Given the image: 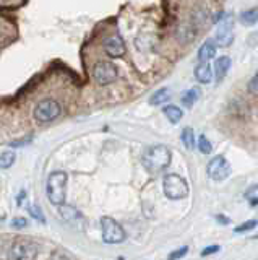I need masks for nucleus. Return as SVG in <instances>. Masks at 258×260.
<instances>
[{
	"mask_svg": "<svg viewBox=\"0 0 258 260\" xmlns=\"http://www.w3.org/2000/svg\"><path fill=\"white\" fill-rule=\"evenodd\" d=\"M182 142L185 145V148H189V150H193L197 146V143H195V135H193V130L190 127L183 128V132H182Z\"/></svg>",
	"mask_w": 258,
	"mask_h": 260,
	"instance_id": "19",
	"label": "nucleus"
},
{
	"mask_svg": "<svg viewBox=\"0 0 258 260\" xmlns=\"http://www.w3.org/2000/svg\"><path fill=\"white\" fill-rule=\"evenodd\" d=\"M217 219H219L221 223H229V219H226V218H223V216H217Z\"/></svg>",
	"mask_w": 258,
	"mask_h": 260,
	"instance_id": "33",
	"label": "nucleus"
},
{
	"mask_svg": "<svg viewBox=\"0 0 258 260\" xmlns=\"http://www.w3.org/2000/svg\"><path fill=\"white\" fill-rule=\"evenodd\" d=\"M247 43H248V46H258V31L256 32H252V35H248V38H247Z\"/></svg>",
	"mask_w": 258,
	"mask_h": 260,
	"instance_id": "31",
	"label": "nucleus"
},
{
	"mask_svg": "<svg viewBox=\"0 0 258 260\" xmlns=\"http://www.w3.org/2000/svg\"><path fill=\"white\" fill-rule=\"evenodd\" d=\"M240 21L244 24H255L258 21V7L250 8V10H247V12H242Z\"/></svg>",
	"mask_w": 258,
	"mask_h": 260,
	"instance_id": "18",
	"label": "nucleus"
},
{
	"mask_svg": "<svg viewBox=\"0 0 258 260\" xmlns=\"http://www.w3.org/2000/svg\"><path fill=\"white\" fill-rule=\"evenodd\" d=\"M198 96H200V91H198L197 88H193V89H190V91H185L183 93L182 103L187 106V108H190V106H193V103L198 100Z\"/></svg>",
	"mask_w": 258,
	"mask_h": 260,
	"instance_id": "22",
	"label": "nucleus"
},
{
	"mask_svg": "<svg viewBox=\"0 0 258 260\" xmlns=\"http://www.w3.org/2000/svg\"><path fill=\"white\" fill-rule=\"evenodd\" d=\"M195 78L200 81V83H209V81L213 80V70L209 67L208 63H200L197 65L195 69Z\"/></svg>",
	"mask_w": 258,
	"mask_h": 260,
	"instance_id": "14",
	"label": "nucleus"
},
{
	"mask_svg": "<svg viewBox=\"0 0 258 260\" xmlns=\"http://www.w3.org/2000/svg\"><path fill=\"white\" fill-rule=\"evenodd\" d=\"M39 254V246L28 238L15 239L10 247V260H36Z\"/></svg>",
	"mask_w": 258,
	"mask_h": 260,
	"instance_id": "3",
	"label": "nucleus"
},
{
	"mask_svg": "<svg viewBox=\"0 0 258 260\" xmlns=\"http://www.w3.org/2000/svg\"><path fill=\"white\" fill-rule=\"evenodd\" d=\"M29 215L33 216L34 219H38V221H46V218H44V215L41 213V210H39V207H36V205H31L29 207Z\"/></svg>",
	"mask_w": 258,
	"mask_h": 260,
	"instance_id": "26",
	"label": "nucleus"
},
{
	"mask_svg": "<svg viewBox=\"0 0 258 260\" xmlns=\"http://www.w3.org/2000/svg\"><path fill=\"white\" fill-rule=\"evenodd\" d=\"M216 43L221 47H226L232 43V32H231V23L229 21L221 23V26H219V29H217V35H216Z\"/></svg>",
	"mask_w": 258,
	"mask_h": 260,
	"instance_id": "10",
	"label": "nucleus"
},
{
	"mask_svg": "<svg viewBox=\"0 0 258 260\" xmlns=\"http://www.w3.org/2000/svg\"><path fill=\"white\" fill-rule=\"evenodd\" d=\"M15 162V153L13 151H4L0 153V169L10 168Z\"/></svg>",
	"mask_w": 258,
	"mask_h": 260,
	"instance_id": "23",
	"label": "nucleus"
},
{
	"mask_svg": "<svg viewBox=\"0 0 258 260\" xmlns=\"http://www.w3.org/2000/svg\"><path fill=\"white\" fill-rule=\"evenodd\" d=\"M197 35V29H195V24L192 21H187V23H182L179 28H177V36H179L180 41L183 43H189V41H193Z\"/></svg>",
	"mask_w": 258,
	"mask_h": 260,
	"instance_id": "11",
	"label": "nucleus"
},
{
	"mask_svg": "<svg viewBox=\"0 0 258 260\" xmlns=\"http://www.w3.org/2000/svg\"><path fill=\"white\" fill-rule=\"evenodd\" d=\"M60 215H62L63 219H65V221H70V223H73V221H77V219H80V213L70 205H60Z\"/></svg>",
	"mask_w": 258,
	"mask_h": 260,
	"instance_id": "16",
	"label": "nucleus"
},
{
	"mask_svg": "<svg viewBox=\"0 0 258 260\" xmlns=\"http://www.w3.org/2000/svg\"><path fill=\"white\" fill-rule=\"evenodd\" d=\"M163 112H164V116L169 119V122H171V124H179L180 119H182V116H183L182 109H180V108H177V106H174V104L164 106Z\"/></svg>",
	"mask_w": 258,
	"mask_h": 260,
	"instance_id": "15",
	"label": "nucleus"
},
{
	"mask_svg": "<svg viewBox=\"0 0 258 260\" xmlns=\"http://www.w3.org/2000/svg\"><path fill=\"white\" fill-rule=\"evenodd\" d=\"M216 55V46L213 41H206L198 51V60L200 63H208V60H211Z\"/></svg>",
	"mask_w": 258,
	"mask_h": 260,
	"instance_id": "12",
	"label": "nucleus"
},
{
	"mask_svg": "<svg viewBox=\"0 0 258 260\" xmlns=\"http://www.w3.org/2000/svg\"><path fill=\"white\" fill-rule=\"evenodd\" d=\"M67 182H68V174L65 171H54L51 176L47 177V185H46V193L47 199L52 205H63L67 199Z\"/></svg>",
	"mask_w": 258,
	"mask_h": 260,
	"instance_id": "1",
	"label": "nucleus"
},
{
	"mask_svg": "<svg viewBox=\"0 0 258 260\" xmlns=\"http://www.w3.org/2000/svg\"><path fill=\"white\" fill-rule=\"evenodd\" d=\"M62 114L60 104L52 100V98H46V100L39 101L34 108V119L38 122H52Z\"/></svg>",
	"mask_w": 258,
	"mask_h": 260,
	"instance_id": "5",
	"label": "nucleus"
},
{
	"mask_svg": "<svg viewBox=\"0 0 258 260\" xmlns=\"http://www.w3.org/2000/svg\"><path fill=\"white\" fill-rule=\"evenodd\" d=\"M245 199H248L250 202H258V184H255V185L250 187V189H247Z\"/></svg>",
	"mask_w": 258,
	"mask_h": 260,
	"instance_id": "25",
	"label": "nucleus"
},
{
	"mask_svg": "<svg viewBox=\"0 0 258 260\" xmlns=\"http://www.w3.org/2000/svg\"><path fill=\"white\" fill-rule=\"evenodd\" d=\"M255 239H258V236H255Z\"/></svg>",
	"mask_w": 258,
	"mask_h": 260,
	"instance_id": "34",
	"label": "nucleus"
},
{
	"mask_svg": "<svg viewBox=\"0 0 258 260\" xmlns=\"http://www.w3.org/2000/svg\"><path fill=\"white\" fill-rule=\"evenodd\" d=\"M231 69V59L229 57H219V59L216 60L214 63V77H216V81H221L226 73L229 72Z\"/></svg>",
	"mask_w": 258,
	"mask_h": 260,
	"instance_id": "13",
	"label": "nucleus"
},
{
	"mask_svg": "<svg viewBox=\"0 0 258 260\" xmlns=\"http://www.w3.org/2000/svg\"><path fill=\"white\" fill-rule=\"evenodd\" d=\"M51 260H68V257L63 254V252H54Z\"/></svg>",
	"mask_w": 258,
	"mask_h": 260,
	"instance_id": "32",
	"label": "nucleus"
},
{
	"mask_svg": "<svg viewBox=\"0 0 258 260\" xmlns=\"http://www.w3.org/2000/svg\"><path fill=\"white\" fill-rule=\"evenodd\" d=\"M101 230H102V239L107 244H120L125 241V231L114 218L104 216L101 219Z\"/></svg>",
	"mask_w": 258,
	"mask_h": 260,
	"instance_id": "6",
	"label": "nucleus"
},
{
	"mask_svg": "<svg viewBox=\"0 0 258 260\" xmlns=\"http://www.w3.org/2000/svg\"><path fill=\"white\" fill-rule=\"evenodd\" d=\"M104 51L110 57H122L125 54V43L122 36L119 35H110L104 39Z\"/></svg>",
	"mask_w": 258,
	"mask_h": 260,
	"instance_id": "9",
	"label": "nucleus"
},
{
	"mask_svg": "<svg viewBox=\"0 0 258 260\" xmlns=\"http://www.w3.org/2000/svg\"><path fill=\"white\" fill-rule=\"evenodd\" d=\"M93 77L96 80V83L104 86V85H110L112 81L117 78V67L112 62H98L93 69Z\"/></svg>",
	"mask_w": 258,
	"mask_h": 260,
	"instance_id": "7",
	"label": "nucleus"
},
{
	"mask_svg": "<svg viewBox=\"0 0 258 260\" xmlns=\"http://www.w3.org/2000/svg\"><path fill=\"white\" fill-rule=\"evenodd\" d=\"M187 250H189V247H187V246H183V247H180V249H177V250L171 252V254H169V260H179V258H182L185 254H187Z\"/></svg>",
	"mask_w": 258,
	"mask_h": 260,
	"instance_id": "27",
	"label": "nucleus"
},
{
	"mask_svg": "<svg viewBox=\"0 0 258 260\" xmlns=\"http://www.w3.org/2000/svg\"><path fill=\"white\" fill-rule=\"evenodd\" d=\"M171 158H172V154L167 146L155 145V146H151V148H148L146 153L143 154V166L146 168L150 173L156 174L171 165Z\"/></svg>",
	"mask_w": 258,
	"mask_h": 260,
	"instance_id": "2",
	"label": "nucleus"
},
{
	"mask_svg": "<svg viewBox=\"0 0 258 260\" xmlns=\"http://www.w3.org/2000/svg\"><path fill=\"white\" fill-rule=\"evenodd\" d=\"M12 226H13V228H17V230H23V228H26V226H28V219H26V218H21V216L13 218V219H12Z\"/></svg>",
	"mask_w": 258,
	"mask_h": 260,
	"instance_id": "28",
	"label": "nucleus"
},
{
	"mask_svg": "<svg viewBox=\"0 0 258 260\" xmlns=\"http://www.w3.org/2000/svg\"><path fill=\"white\" fill-rule=\"evenodd\" d=\"M164 195L171 200H180L189 195V184L179 174H167L163 181Z\"/></svg>",
	"mask_w": 258,
	"mask_h": 260,
	"instance_id": "4",
	"label": "nucleus"
},
{
	"mask_svg": "<svg viewBox=\"0 0 258 260\" xmlns=\"http://www.w3.org/2000/svg\"><path fill=\"white\" fill-rule=\"evenodd\" d=\"M256 219H250V221H245L244 224H240V226H237L236 230V233H245V231H250V230H253V228H256Z\"/></svg>",
	"mask_w": 258,
	"mask_h": 260,
	"instance_id": "24",
	"label": "nucleus"
},
{
	"mask_svg": "<svg viewBox=\"0 0 258 260\" xmlns=\"http://www.w3.org/2000/svg\"><path fill=\"white\" fill-rule=\"evenodd\" d=\"M208 10L203 7V5H198L197 8H195V12H193V15H192V23L193 24H203V23H206V20H208Z\"/></svg>",
	"mask_w": 258,
	"mask_h": 260,
	"instance_id": "17",
	"label": "nucleus"
},
{
	"mask_svg": "<svg viewBox=\"0 0 258 260\" xmlns=\"http://www.w3.org/2000/svg\"><path fill=\"white\" fill-rule=\"evenodd\" d=\"M248 89L252 93H255V94H258V72L255 73V77L250 80V83H248Z\"/></svg>",
	"mask_w": 258,
	"mask_h": 260,
	"instance_id": "29",
	"label": "nucleus"
},
{
	"mask_svg": "<svg viewBox=\"0 0 258 260\" xmlns=\"http://www.w3.org/2000/svg\"><path fill=\"white\" fill-rule=\"evenodd\" d=\"M197 146H198V150H200L201 154H209V153L213 151V145L209 143V140L206 138V135H203V134H201V135L198 137V143H197Z\"/></svg>",
	"mask_w": 258,
	"mask_h": 260,
	"instance_id": "21",
	"label": "nucleus"
},
{
	"mask_svg": "<svg viewBox=\"0 0 258 260\" xmlns=\"http://www.w3.org/2000/svg\"><path fill=\"white\" fill-rule=\"evenodd\" d=\"M219 246H209V247H206L203 252H201V255L203 257H208V255H213V254H216V252H219Z\"/></svg>",
	"mask_w": 258,
	"mask_h": 260,
	"instance_id": "30",
	"label": "nucleus"
},
{
	"mask_svg": "<svg viewBox=\"0 0 258 260\" xmlns=\"http://www.w3.org/2000/svg\"><path fill=\"white\" fill-rule=\"evenodd\" d=\"M169 98H171V94H169V89L163 88V89H159V91H156L155 94L150 98V103L153 106H158V104H163L164 101H167Z\"/></svg>",
	"mask_w": 258,
	"mask_h": 260,
	"instance_id": "20",
	"label": "nucleus"
},
{
	"mask_svg": "<svg viewBox=\"0 0 258 260\" xmlns=\"http://www.w3.org/2000/svg\"><path fill=\"white\" fill-rule=\"evenodd\" d=\"M206 173L208 176L213 179V181H224V179H228L229 174H231V166L229 162L226 161L223 156H216L213 158L211 161L208 162V168H206Z\"/></svg>",
	"mask_w": 258,
	"mask_h": 260,
	"instance_id": "8",
	"label": "nucleus"
}]
</instances>
